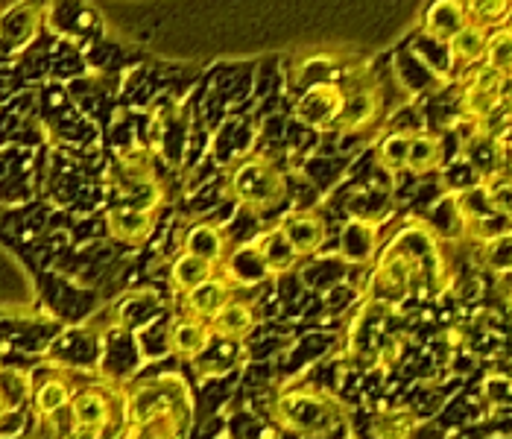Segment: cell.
<instances>
[{
  "label": "cell",
  "instance_id": "cell-1",
  "mask_svg": "<svg viewBox=\"0 0 512 439\" xmlns=\"http://www.w3.org/2000/svg\"><path fill=\"white\" fill-rule=\"evenodd\" d=\"M126 413L123 439H182L191 425L194 399L179 375H161L126 396Z\"/></svg>",
  "mask_w": 512,
  "mask_h": 439
},
{
  "label": "cell",
  "instance_id": "cell-2",
  "mask_svg": "<svg viewBox=\"0 0 512 439\" xmlns=\"http://www.w3.org/2000/svg\"><path fill=\"white\" fill-rule=\"evenodd\" d=\"M273 419L284 434L325 439L343 425V410L331 396L316 390H287L273 404Z\"/></svg>",
  "mask_w": 512,
  "mask_h": 439
},
{
  "label": "cell",
  "instance_id": "cell-3",
  "mask_svg": "<svg viewBox=\"0 0 512 439\" xmlns=\"http://www.w3.org/2000/svg\"><path fill=\"white\" fill-rule=\"evenodd\" d=\"M229 191L252 214H270L287 200V179L270 159L249 156L229 176Z\"/></svg>",
  "mask_w": 512,
  "mask_h": 439
},
{
  "label": "cell",
  "instance_id": "cell-4",
  "mask_svg": "<svg viewBox=\"0 0 512 439\" xmlns=\"http://www.w3.org/2000/svg\"><path fill=\"white\" fill-rule=\"evenodd\" d=\"M126 413V393L106 387V384H91L74 393L68 404V419H71V439H103L109 428L123 422Z\"/></svg>",
  "mask_w": 512,
  "mask_h": 439
},
{
  "label": "cell",
  "instance_id": "cell-5",
  "mask_svg": "<svg viewBox=\"0 0 512 439\" xmlns=\"http://www.w3.org/2000/svg\"><path fill=\"white\" fill-rule=\"evenodd\" d=\"M44 24V12L36 0H18L6 9H0V50L18 53L27 44H33Z\"/></svg>",
  "mask_w": 512,
  "mask_h": 439
},
{
  "label": "cell",
  "instance_id": "cell-6",
  "mask_svg": "<svg viewBox=\"0 0 512 439\" xmlns=\"http://www.w3.org/2000/svg\"><path fill=\"white\" fill-rule=\"evenodd\" d=\"M343 106H346V91L337 82H316L314 88H308L302 94V100L296 103V115L305 126L322 132V129L337 126Z\"/></svg>",
  "mask_w": 512,
  "mask_h": 439
},
{
  "label": "cell",
  "instance_id": "cell-7",
  "mask_svg": "<svg viewBox=\"0 0 512 439\" xmlns=\"http://www.w3.org/2000/svg\"><path fill=\"white\" fill-rule=\"evenodd\" d=\"M284 240L290 243V249L299 255V258H308L316 255L322 249V243L328 238V229H325V220L316 214V211H293L287 214L281 223H278Z\"/></svg>",
  "mask_w": 512,
  "mask_h": 439
},
{
  "label": "cell",
  "instance_id": "cell-8",
  "mask_svg": "<svg viewBox=\"0 0 512 439\" xmlns=\"http://www.w3.org/2000/svg\"><path fill=\"white\" fill-rule=\"evenodd\" d=\"M214 343L211 334V322L199 320V317H182V320L170 322L167 328V346L176 358L199 360Z\"/></svg>",
  "mask_w": 512,
  "mask_h": 439
},
{
  "label": "cell",
  "instance_id": "cell-9",
  "mask_svg": "<svg viewBox=\"0 0 512 439\" xmlns=\"http://www.w3.org/2000/svg\"><path fill=\"white\" fill-rule=\"evenodd\" d=\"M220 273L232 281L235 287H255V284H261V281H267L273 276L267 261L261 258L255 240H249V243L237 246L232 252H226V258L220 264Z\"/></svg>",
  "mask_w": 512,
  "mask_h": 439
},
{
  "label": "cell",
  "instance_id": "cell-10",
  "mask_svg": "<svg viewBox=\"0 0 512 439\" xmlns=\"http://www.w3.org/2000/svg\"><path fill=\"white\" fill-rule=\"evenodd\" d=\"M232 299H235V284L226 279L223 273H214L211 279H205L194 290L185 293V311H188V317L211 320Z\"/></svg>",
  "mask_w": 512,
  "mask_h": 439
},
{
  "label": "cell",
  "instance_id": "cell-11",
  "mask_svg": "<svg viewBox=\"0 0 512 439\" xmlns=\"http://www.w3.org/2000/svg\"><path fill=\"white\" fill-rule=\"evenodd\" d=\"M182 252L197 255L202 261L220 267L223 258H226V252H229V235H226V229L217 226V223H194V226L185 232Z\"/></svg>",
  "mask_w": 512,
  "mask_h": 439
},
{
  "label": "cell",
  "instance_id": "cell-12",
  "mask_svg": "<svg viewBox=\"0 0 512 439\" xmlns=\"http://www.w3.org/2000/svg\"><path fill=\"white\" fill-rule=\"evenodd\" d=\"M106 226L109 235L120 243H144L153 232V211H141L120 202L106 214Z\"/></svg>",
  "mask_w": 512,
  "mask_h": 439
},
{
  "label": "cell",
  "instance_id": "cell-13",
  "mask_svg": "<svg viewBox=\"0 0 512 439\" xmlns=\"http://www.w3.org/2000/svg\"><path fill=\"white\" fill-rule=\"evenodd\" d=\"M211 334H214V340H223V343H240V340H246L249 334H252V328H255V311H252V305H246V302H237L232 299L229 305H223L214 317H211Z\"/></svg>",
  "mask_w": 512,
  "mask_h": 439
},
{
  "label": "cell",
  "instance_id": "cell-14",
  "mask_svg": "<svg viewBox=\"0 0 512 439\" xmlns=\"http://www.w3.org/2000/svg\"><path fill=\"white\" fill-rule=\"evenodd\" d=\"M381 112V91L378 88H360L355 94H346L343 115L337 120L340 132H360L369 129Z\"/></svg>",
  "mask_w": 512,
  "mask_h": 439
},
{
  "label": "cell",
  "instance_id": "cell-15",
  "mask_svg": "<svg viewBox=\"0 0 512 439\" xmlns=\"http://www.w3.org/2000/svg\"><path fill=\"white\" fill-rule=\"evenodd\" d=\"M378 249V226L369 220H349L340 232V255L349 264H366Z\"/></svg>",
  "mask_w": 512,
  "mask_h": 439
},
{
  "label": "cell",
  "instance_id": "cell-16",
  "mask_svg": "<svg viewBox=\"0 0 512 439\" xmlns=\"http://www.w3.org/2000/svg\"><path fill=\"white\" fill-rule=\"evenodd\" d=\"M466 3L463 0H434L425 12V36L436 41H448L463 24H466Z\"/></svg>",
  "mask_w": 512,
  "mask_h": 439
},
{
  "label": "cell",
  "instance_id": "cell-17",
  "mask_svg": "<svg viewBox=\"0 0 512 439\" xmlns=\"http://www.w3.org/2000/svg\"><path fill=\"white\" fill-rule=\"evenodd\" d=\"M74 399V387L65 375L59 372H50L47 378H41L39 384H33V410L36 416H53V413H62L68 410V404Z\"/></svg>",
  "mask_w": 512,
  "mask_h": 439
},
{
  "label": "cell",
  "instance_id": "cell-18",
  "mask_svg": "<svg viewBox=\"0 0 512 439\" xmlns=\"http://www.w3.org/2000/svg\"><path fill=\"white\" fill-rule=\"evenodd\" d=\"M442 161H445L442 138L436 132H413L404 170H410L413 176H428V173L442 167Z\"/></svg>",
  "mask_w": 512,
  "mask_h": 439
},
{
  "label": "cell",
  "instance_id": "cell-19",
  "mask_svg": "<svg viewBox=\"0 0 512 439\" xmlns=\"http://www.w3.org/2000/svg\"><path fill=\"white\" fill-rule=\"evenodd\" d=\"M486 36L489 30L466 21L451 39H448V59L451 62H460L466 68H472L477 62H483V53H486Z\"/></svg>",
  "mask_w": 512,
  "mask_h": 439
},
{
  "label": "cell",
  "instance_id": "cell-20",
  "mask_svg": "<svg viewBox=\"0 0 512 439\" xmlns=\"http://www.w3.org/2000/svg\"><path fill=\"white\" fill-rule=\"evenodd\" d=\"M255 240V246H258V252H261V258L267 261V267H270V273L273 276H281V273H287V270H293L296 267V261H299V255L290 249V243L284 240L281 235V229L273 226V229H267V232H261Z\"/></svg>",
  "mask_w": 512,
  "mask_h": 439
},
{
  "label": "cell",
  "instance_id": "cell-21",
  "mask_svg": "<svg viewBox=\"0 0 512 439\" xmlns=\"http://www.w3.org/2000/svg\"><path fill=\"white\" fill-rule=\"evenodd\" d=\"M33 399V375L21 366H0V401L6 410H24Z\"/></svg>",
  "mask_w": 512,
  "mask_h": 439
},
{
  "label": "cell",
  "instance_id": "cell-22",
  "mask_svg": "<svg viewBox=\"0 0 512 439\" xmlns=\"http://www.w3.org/2000/svg\"><path fill=\"white\" fill-rule=\"evenodd\" d=\"M498 109H501V91L498 88H483V85L463 82V91H460V115L477 120V123H486Z\"/></svg>",
  "mask_w": 512,
  "mask_h": 439
},
{
  "label": "cell",
  "instance_id": "cell-23",
  "mask_svg": "<svg viewBox=\"0 0 512 439\" xmlns=\"http://www.w3.org/2000/svg\"><path fill=\"white\" fill-rule=\"evenodd\" d=\"M126 182L120 185V200L123 205L141 208V211H153L161 205V185L156 176H123Z\"/></svg>",
  "mask_w": 512,
  "mask_h": 439
},
{
  "label": "cell",
  "instance_id": "cell-24",
  "mask_svg": "<svg viewBox=\"0 0 512 439\" xmlns=\"http://www.w3.org/2000/svg\"><path fill=\"white\" fill-rule=\"evenodd\" d=\"M214 273H217L214 264L202 261L197 255L182 252V255L173 261V267H170V284H173L179 293H188V290H194V287L202 284L205 279H211Z\"/></svg>",
  "mask_w": 512,
  "mask_h": 439
},
{
  "label": "cell",
  "instance_id": "cell-25",
  "mask_svg": "<svg viewBox=\"0 0 512 439\" xmlns=\"http://www.w3.org/2000/svg\"><path fill=\"white\" fill-rule=\"evenodd\" d=\"M410 138L413 132H390L378 144V164L387 173H401L407 167V153H410Z\"/></svg>",
  "mask_w": 512,
  "mask_h": 439
},
{
  "label": "cell",
  "instance_id": "cell-26",
  "mask_svg": "<svg viewBox=\"0 0 512 439\" xmlns=\"http://www.w3.org/2000/svg\"><path fill=\"white\" fill-rule=\"evenodd\" d=\"M463 3H466V18L486 30L501 27L512 12V0H463Z\"/></svg>",
  "mask_w": 512,
  "mask_h": 439
},
{
  "label": "cell",
  "instance_id": "cell-27",
  "mask_svg": "<svg viewBox=\"0 0 512 439\" xmlns=\"http://www.w3.org/2000/svg\"><path fill=\"white\" fill-rule=\"evenodd\" d=\"M483 62L510 74L512 68V33L501 24V27H492L489 36H486V53H483Z\"/></svg>",
  "mask_w": 512,
  "mask_h": 439
},
{
  "label": "cell",
  "instance_id": "cell-28",
  "mask_svg": "<svg viewBox=\"0 0 512 439\" xmlns=\"http://www.w3.org/2000/svg\"><path fill=\"white\" fill-rule=\"evenodd\" d=\"M480 188H483L486 200H489V205H492L495 211H501V214L512 217V173L498 170L495 176L483 179V182H480Z\"/></svg>",
  "mask_w": 512,
  "mask_h": 439
},
{
  "label": "cell",
  "instance_id": "cell-29",
  "mask_svg": "<svg viewBox=\"0 0 512 439\" xmlns=\"http://www.w3.org/2000/svg\"><path fill=\"white\" fill-rule=\"evenodd\" d=\"M120 167H123V176H156L153 173V150L135 147L129 153H123L120 156Z\"/></svg>",
  "mask_w": 512,
  "mask_h": 439
},
{
  "label": "cell",
  "instance_id": "cell-30",
  "mask_svg": "<svg viewBox=\"0 0 512 439\" xmlns=\"http://www.w3.org/2000/svg\"><path fill=\"white\" fill-rule=\"evenodd\" d=\"M27 439H71V428L65 431L59 422V413L53 416H36L33 419V431L27 434Z\"/></svg>",
  "mask_w": 512,
  "mask_h": 439
},
{
  "label": "cell",
  "instance_id": "cell-31",
  "mask_svg": "<svg viewBox=\"0 0 512 439\" xmlns=\"http://www.w3.org/2000/svg\"><path fill=\"white\" fill-rule=\"evenodd\" d=\"M489 264L495 270H512V235L489 240Z\"/></svg>",
  "mask_w": 512,
  "mask_h": 439
},
{
  "label": "cell",
  "instance_id": "cell-32",
  "mask_svg": "<svg viewBox=\"0 0 512 439\" xmlns=\"http://www.w3.org/2000/svg\"><path fill=\"white\" fill-rule=\"evenodd\" d=\"M27 428V413L24 410H6L0 413V439H15Z\"/></svg>",
  "mask_w": 512,
  "mask_h": 439
},
{
  "label": "cell",
  "instance_id": "cell-33",
  "mask_svg": "<svg viewBox=\"0 0 512 439\" xmlns=\"http://www.w3.org/2000/svg\"><path fill=\"white\" fill-rule=\"evenodd\" d=\"M504 27H507V30H510V33H512V12H510V18L504 21Z\"/></svg>",
  "mask_w": 512,
  "mask_h": 439
},
{
  "label": "cell",
  "instance_id": "cell-34",
  "mask_svg": "<svg viewBox=\"0 0 512 439\" xmlns=\"http://www.w3.org/2000/svg\"><path fill=\"white\" fill-rule=\"evenodd\" d=\"M0 413H6V407H3V401H0Z\"/></svg>",
  "mask_w": 512,
  "mask_h": 439
},
{
  "label": "cell",
  "instance_id": "cell-35",
  "mask_svg": "<svg viewBox=\"0 0 512 439\" xmlns=\"http://www.w3.org/2000/svg\"><path fill=\"white\" fill-rule=\"evenodd\" d=\"M510 74H512V68H510Z\"/></svg>",
  "mask_w": 512,
  "mask_h": 439
}]
</instances>
